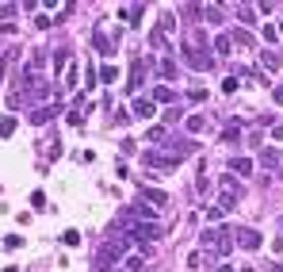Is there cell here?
I'll use <instances>...</instances> for the list:
<instances>
[{
    "label": "cell",
    "instance_id": "cell-20",
    "mask_svg": "<svg viewBox=\"0 0 283 272\" xmlns=\"http://www.w3.org/2000/svg\"><path fill=\"white\" fill-rule=\"evenodd\" d=\"M161 77H165V81L176 77V62H172V58H165V62H161Z\"/></svg>",
    "mask_w": 283,
    "mask_h": 272
},
{
    "label": "cell",
    "instance_id": "cell-39",
    "mask_svg": "<svg viewBox=\"0 0 283 272\" xmlns=\"http://www.w3.org/2000/svg\"><path fill=\"white\" fill-rule=\"evenodd\" d=\"M279 173H283V161H279Z\"/></svg>",
    "mask_w": 283,
    "mask_h": 272
},
{
    "label": "cell",
    "instance_id": "cell-8",
    "mask_svg": "<svg viewBox=\"0 0 283 272\" xmlns=\"http://www.w3.org/2000/svg\"><path fill=\"white\" fill-rule=\"evenodd\" d=\"M54 115H58V104H54V107H34V111H31V123L43 127V123H50Z\"/></svg>",
    "mask_w": 283,
    "mask_h": 272
},
{
    "label": "cell",
    "instance_id": "cell-18",
    "mask_svg": "<svg viewBox=\"0 0 283 272\" xmlns=\"http://www.w3.org/2000/svg\"><path fill=\"white\" fill-rule=\"evenodd\" d=\"M237 16L245 19V23H253V19H257V8H253V4H237Z\"/></svg>",
    "mask_w": 283,
    "mask_h": 272
},
{
    "label": "cell",
    "instance_id": "cell-26",
    "mask_svg": "<svg viewBox=\"0 0 283 272\" xmlns=\"http://www.w3.org/2000/svg\"><path fill=\"white\" fill-rule=\"evenodd\" d=\"M146 138H149V142H165V127H149Z\"/></svg>",
    "mask_w": 283,
    "mask_h": 272
},
{
    "label": "cell",
    "instance_id": "cell-9",
    "mask_svg": "<svg viewBox=\"0 0 283 272\" xmlns=\"http://www.w3.org/2000/svg\"><path fill=\"white\" fill-rule=\"evenodd\" d=\"M279 149H272V146H264V149H260V165H264V169H279Z\"/></svg>",
    "mask_w": 283,
    "mask_h": 272
},
{
    "label": "cell",
    "instance_id": "cell-15",
    "mask_svg": "<svg viewBox=\"0 0 283 272\" xmlns=\"http://www.w3.org/2000/svg\"><path fill=\"white\" fill-rule=\"evenodd\" d=\"M260 62H264L268 69H283V58H275L272 50H264V54H260Z\"/></svg>",
    "mask_w": 283,
    "mask_h": 272
},
{
    "label": "cell",
    "instance_id": "cell-12",
    "mask_svg": "<svg viewBox=\"0 0 283 272\" xmlns=\"http://www.w3.org/2000/svg\"><path fill=\"white\" fill-rule=\"evenodd\" d=\"M172 100H176V92H172L169 85H157L153 88V104H172Z\"/></svg>",
    "mask_w": 283,
    "mask_h": 272
},
{
    "label": "cell",
    "instance_id": "cell-33",
    "mask_svg": "<svg viewBox=\"0 0 283 272\" xmlns=\"http://www.w3.org/2000/svg\"><path fill=\"white\" fill-rule=\"evenodd\" d=\"M275 38H279V35H275V27L264 23V43H275Z\"/></svg>",
    "mask_w": 283,
    "mask_h": 272
},
{
    "label": "cell",
    "instance_id": "cell-34",
    "mask_svg": "<svg viewBox=\"0 0 283 272\" xmlns=\"http://www.w3.org/2000/svg\"><path fill=\"white\" fill-rule=\"evenodd\" d=\"M272 138H275V142H283V127H275V131H272Z\"/></svg>",
    "mask_w": 283,
    "mask_h": 272
},
{
    "label": "cell",
    "instance_id": "cell-28",
    "mask_svg": "<svg viewBox=\"0 0 283 272\" xmlns=\"http://www.w3.org/2000/svg\"><path fill=\"white\" fill-rule=\"evenodd\" d=\"M149 43H153L157 50H169V43H165V35H161V31H153V35H149Z\"/></svg>",
    "mask_w": 283,
    "mask_h": 272
},
{
    "label": "cell",
    "instance_id": "cell-23",
    "mask_svg": "<svg viewBox=\"0 0 283 272\" xmlns=\"http://www.w3.org/2000/svg\"><path fill=\"white\" fill-rule=\"evenodd\" d=\"M123 264H127V272H138V268H142V264H146V261H142V253H134V257H127V261H123Z\"/></svg>",
    "mask_w": 283,
    "mask_h": 272
},
{
    "label": "cell",
    "instance_id": "cell-21",
    "mask_svg": "<svg viewBox=\"0 0 283 272\" xmlns=\"http://www.w3.org/2000/svg\"><path fill=\"white\" fill-rule=\"evenodd\" d=\"M215 50H218V54H230V50H233L230 35H218V38H215Z\"/></svg>",
    "mask_w": 283,
    "mask_h": 272
},
{
    "label": "cell",
    "instance_id": "cell-5",
    "mask_svg": "<svg viewBox=\"0 0 283 272\" xmlns=\"http://www.w3.org/2000/svg\"><path fill=\"white\" fill-rule=\"evenodd\" d=\"M146 165H153V169H176V161H172L169 153H157V149H149V153H146Z\"/></svg>",
    "mask_w": 283,
    "mask_h": 272
},
{
    "label": "cell",
    "instance_id": "cell-17",
    "mask_svg": "<svg viewBox=\"0 0 283 272\" xmlns=\"http://www.w3.org/2000/svg\"><path fill=\"white\" fill-rule=\"evenodd\" d=\"M100 81H103V85H115V81H119V73H115V65H103V69H100Z\"/></svg>",
    "mask_w": 283,
    "mask_h": 272
},
{
    "label": "cell",
    "instance_id": "cell-37",
    "mask_svg": "<svg viewBox=\"0 0 283 272\" xmlns=\"http://www.w3.org/2000/svg\"><path fill=\"white\" fill-rule=\"evenodd\" d=\"M275 35H283V23H279V27H275Z\"/></svg>",
    "mask_w": 283,
    "mask_h": 272
},
{
    "label": "cell",
    "instance_id": "cell-16",
    "mask_svg": "<svg viewBox=\"0 0 283 272\" xmlns=\"http://www.w3.org/2000/svg\"><path fill=\"white\" fill-rule=\"evenodd\" d=\"M50 62H54V73H61V69H65V62H69V50H54Z\"/></svg>",
    "mask_w": 283,
    "mask_h": 272
},
{
    "label": "cell",
    "instance_id": "cell-24",
    "mask_svg": "<svg viewBox=\"0 0 283 272\" xmlns=\"http://www.w3.org/2000/svg\"><path fill=\"white\" fill-rule=\"evenodd\" d=\"M12 131H16V119H12V115H8V119H0V138H8Z\"/></svg>",
    "mask_w": 283,
    "mask_h": 272
},
{
    "label": "cell",
    "instance_id": "cell-38",
    "mask_svg": "<svg viewBox=\"0 0 283 272\" xmlns=\"http://www.w3.org/2000/svg\"><path fill=\"white\" fill-rule=\"evenodd\" d=\"M241 272H253V268H241Z\"/></svg>",
    "mask_w": 283,
    "mask_h": 272
},
{
    "label": "cell",
    "instance_id": "cell-6",
    "mask_svg": "<svg viewBox=\"0 0 283 272\" xmlns=\"http://www.w3.org/2000/svg\"><path fill=\"white\" fill-rule=\"evenodd\" d=\"M142 16H146V4H127V8H119V19H127V23H138Z\"/></svg>",
    "mask_w": 283,
    "mask_h": 272
},
{
    "label": "cell",
    "instance_id": "cell-19",
    "mask_svg": "<svg viewBox=\"0 0 283 272\" xmlns=\"http://www.w3.org/2000/svg\"><path fill=\"white\" fill-rule=\"evenodd\" d=\"M203 127H207V119H203V115H188V131H191V134H199Z\"/></svg>",
    "mask_w": 283,
    "mask_h": 272
},
{
    "label": "cell",
    "instance_id": "cell-13",
    "mask_svg": "<svg viewBox=\"0 0 283 272\" xmlns=\"http://www.w3.org/2000/svg\"><path fill=\"white\" fill-rule=\"evenodd\" d=\"M92 46H96V50H100V54H115L111 38H107V35H100V31H96V35H92Z\"/></svg>",
    "mask_w": 283,
    "mask_h": 272
},
{
    "label": "cell",
    "instance_id": "cell-2",
    "mask_svg": "<svg viewBox=\"0 0 283 272\" xmlns=\"http://www.w3.org/2000/svg\"><path fill=\"white\" fill-rule=\"evenodd\" d=\"M123 257H127V238H107V242H103L100 246V257H96V264H100V272H107L111 268V261H123Z\"/></svg>",
    "mask_w": 283,
    "mask_h": 272
},
{
    "label": "cell",
    "instance_id": "cell-31",
    "mask_svg": "<svg viewBox=\"0 0 283 272\" xmlns=\"http://www.w3.org/2000/svg\"><path fill=\"white\" fill-rule=\"evenodd\" d=\"M180 115H184L180 107H169V111H165V123H176V119H180Z\"/></svg>",
    "mask_w": 283,
    "mask_h": 272
},
{
    "label": "cell",
    "instance_id": "cell-29",
    "mask_svg": "<svg viewBox=\"0 0 283 272\" xmlns=\"http://www.w3.org/2000/svg\"><path fill=\"white\" fill-rule=\"evenodd\" d=\"M237 134H241V127H226V131H222V142H237Z\"/></svg>",
    "mask_w": 283,
    "mask_h": 272
},
{
    "label": "cell",
    "instance_id": "cell-25",
    "mask_svg": "<svg viewBox=\"0 0 283 272\" xmlns=\"http://www.w3.org/2000/svg\"><path fill=\"white\" fill-rule=\"evenodd\" d=\"M203 16H207V19H215V23H218V19H222V8H218V4H207V8H203Z\"/></svg>",
    "mask_w": 283,
    "mask_h": 272
},
{
    "label": "cell",
    "instance_id": "cell-30",
    "mask_svg": "<svg viewBox=\"0 0 283 272\" xmlns=\"http://www.w3.org/2000/svg\"><path fill=\"white\" fill-rule=\"evenodd\" d=\"M16 12H19V4H0V16H4V19H12Z\"/></svg>",
    "mask_w": 283,
    "mask_h": 272
},
{
    "label": "cell",
    "instance_id": "cell-3",
    "mask_svg": "<svg viewBox=\"0 0 283 272\" xmlns=\"http://www.w3.org/2000/svg\"><path fill=\"white\" fill-rule=\"evenodd\" d=\"M184 65H188V69H195V73H207V69H215V62H211V58H207V50L203 46H184Z\"/></svg>",
    "mask_w": 283,
    "mask_h": 272
},
{
    "label": "cell",
    "instance_id": "cell-36",
    "mask_svg": "<svg viewBox=\"0 0 283 272\" xmlns=\"http://www.w3.org/2000/svg\"><path fill=\"white\" fill-rule=\"evenodd\" d=\"M268 272H283V264H268Z\"/></svg>",
    "mask_w": 283,
    "mask_h": 272
},
{
    "label": "cell",
    "instance_id": "cell-7",
    "mask_svg": "<svg viewBox=\"0 0 283 272\" xmlns=\"http://www.w3.org/2000/svg\"><path fill=\"white\" fill-rule=\"evenodd\" d=\"M142 200L153 203V207H165V203H169V196H165L161 188H146V184H142Z\"/></svg>",
    "mask_w": 283,
    "mask_h": 272
},
{
    "label": "cell",
    "instance_id": "cell-32",
    "mask_svg": "<svg viewBox=\"0 0 283 272\" xmlns=\"http://www.w3.org/2000/svg\"><path fill=\"white\" fill-rule=\"evenodd\" d=\"M19 104H23V92H12V96H8V107H12V111H16Z\"/></svg>",
    "mask_w": 283,
    "mask_h": 272
},
{
    "label": "cell",
    "instance_id": "cell-11",
    "mask_svg": "<svg viewBox=\"0 0 283 272\" xmlns=\"http://www.w3.org/2000/svg\"><path fill=\"white\" fill-rule=\"evenodd\" d=\"M142 77H146V62H142V58H134V65H130V88L142 85Z\"/></svg>",
    "mask_w": 283,
    "mask_h": 272
},
{
    "label": "cell",
    "instance_id": "cell-10",
    "mask_svg": "<svg viewBox=\"0 0 283 272\" xmlns=\"http://www.w3.org/2000/svg\"><path fill=\"white\" fill-rule=\"evenodd\" d=\"M134 115H138V119H153V115H157L153 100H134Z\"/></svg>",
    "mask_w": 283,
    "mask_h": 272
},
{
    "label": "cell",
    "instance_id": "cell-1",
    "mask_svg": "<svg viewBox=\"0 0 283 272\" xmlns=\"http://www.w3.org/2000/svg\"><path fill=\"white\" fill-rule=\"evenodd\" d=\"M237 200H241V184L233 176H222V180H218V203L215 207L222 211V215H230V211H237Z\"/></svg>",
    "mask_w": 283,
    "mask_h": 272
},
{
    "label": "cell",
    "instance_id": "cell-27",
    "mask_svg": "<svg viewBox=\"0 0 283 272\" xmlns=\"http://www.w3.org/2000/svg\"><path fill=\"white\" fill-rule=\"evenodd\" d=\"M61 242H65V246H80V234H77V230H65V234H61Z\"/></svg>",
    "mask_w": 283,
    "mask_h": 272
},
{
    "label": "cell",
    "instance_id": "cell-22",
    "mask_svg": "<svg viewBox=\"0 0 283 272\" xmlns=\"http://www.w3.org/2000/svg\"><path fill=\"white\" fill-rule=\"evenodd\" d=\"M230 43H237V46H253V35H249V31H233Z\"/></svg>",
    "mask_w": 283,
    "mask_h": 272
},
{
    "label": "cell",
    "instance_id": "cell-14",
    "mask_svg": "<svg viewBox=\"0 0 283 272\" xmlns=\"http://www.w3.org/2000/svg\"><path fill=\"white\" fill-rule=\"evenodd\" d=\"M230 169H233L237 176H249V173H253V161H249V158H233V161H230Z\"/></svg>",
    "mask_w": 283,
    "mask_h": 272
},
{
    "label": "cell",
    "instance_id": "cell-35",
    "mask_svg": "<svg viewBox=\"0 0 283 272\" xmlns=\"http://www.w3.org/2000/svg\"><path fill=\"white\" fill-rule=\"evenodd\" d=\"M272 96H275V104H283V88H275V92H272Z\"/></svg>",
    "mask_w": 283,
    "mask_h": 272
},
{
    "label": "cell",
    "instance_id": "cell-4",
    "mask_svg": "<svg viewBox=\"0 0 283 272\" xmlns=\"http://www.w3.org/2000/svg\"><path fill=\"white\" fill-rule=\"evenodd\" d=\"M230 238L237 242L241 249H249V253H257V249H260V234H257L253 226H237V230H230Z\"/></svg>",
    "mask_w": 283,
    "mask_h": 272
}]
</instances>
